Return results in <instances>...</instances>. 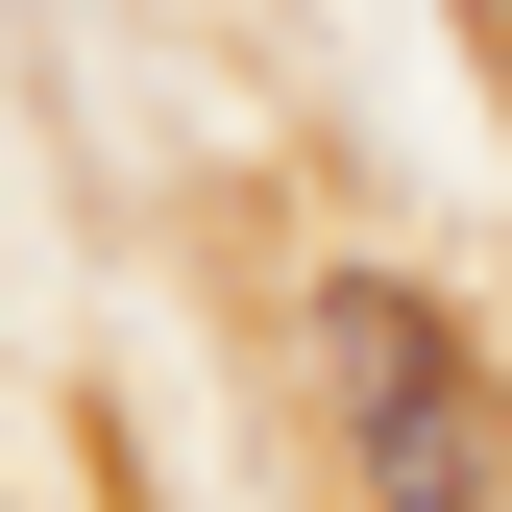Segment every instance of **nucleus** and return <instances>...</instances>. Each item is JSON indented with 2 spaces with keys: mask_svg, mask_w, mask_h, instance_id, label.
Returning <instances> with one entry per match:
<instances>
[{
  "mask_svg": "<svg viewBox=\"0 0 512 512\" xmlns=\"http://www.w3.org/2000/svg\"><path fill=\"white\" fill-rule=\"evenodd\" d=\"M317 415H342L366 512H512V415H488L464 317L391 293V269H317Z\"/></svg>",
  "mask_w": 512,
  "mask_h": 512,
  "instance_id": "1",
  "label": "nucleus"
}]
</instances>
